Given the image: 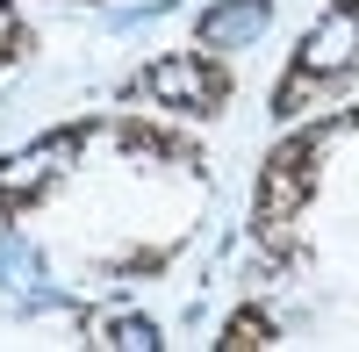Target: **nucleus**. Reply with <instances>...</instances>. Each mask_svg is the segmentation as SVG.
Here are the masks:
<instances>
[{"label": "nucleus", "mask_w": 359, "mask_h": 352, "mask_svg": "<svg viewBox=\"0 0 359 352\" xmlns=\"http://www.w3.org/2000/svg\"><path fill=\"white\" fill-rule=\"evenodd\" d=\"M352 130H359V115H352Z\"/></svg>", "instance_id": "obj_10"}, {"label": "nucleus", "mask_w": 359, "mask_h": 352, "mask_svg": "<svg viewBox=\"0 0 359 352\" xmlns=\"http://www.w3.org/2000/svg\"><path fill=\"white\" fill-rule=\"evenodd\" d=\"M338 130H345V115H323V123L287 130L273 151L259 158V180H252V238H259L266 259H280V266L302 259L294 223L309 216V201H316V187H323V151H331Z\"/></svg>", "instance_id": "obj_1"}, {"label": "nucleus", "mask_w": 359, "mask_h": 352, "mask_svg": "<svg viewBox=\"0 0 359 352\" xmlns=\"http://www.w3.org/2000/svg\"><path fill=\"white\" fill-rule=\"evenodd\" d=\"M352 79H359V0H331V8L309 22V36L294 43L287 72L273 86V115L294 123V115H309L316 101H331Z\"/></svg>", "instance_id": "obj_2"}, {"label": "nucleus", "mask_w": 359, "mask_h": 352, "mask_svg": "<svg viewBox=\"0 0 359 352\" xmlns=\"http://www.w3.org/2000/svg\"><path fill=\"white\" fill-rule=\"evenodd\" d=\"M273 338H280V324H273L259 302H245V309H237L230 324L216 331V345H273Z\"/></svg>", "instance_id": "obj_7"}, {"label": "nucleus", "mask_w": 359, "mask_h": 352, "mask_svg": "<svg viewBox=\"0 0 359 352\" xmlns=\"http://www.w3.org/2000/svg\"><path fill=\"white\" fill-rule=\"evenodd\" d=\"M115 151H123L130 165H151V172H201V144L180 137L165 123H137V115H123V123H108Z\"/></svg>", "instance_id": "obj_5"}, {"label": "nucleus", "mask_w": 359, "mask_h": 352, "mask_svg": "<svg viewBox=\"0 0 359 352\" xmlns=\"http://www.w3.org/2000/svg\"><path fill=\"white\" fill-rule=\"evenodd\" d=\"M101 137V123H57L50 137L22 144V151L0 158V223H22L29 209H43V201L72 180V165L86 158V144Z\"/></svg>", "instance_id": "obj_4"}, {"label": "nucleus", "mask_w": 359, "mask_h": 352, "mask_svg": "<svg viewBox=\"0 0 359 352\" xmlns=\"http://www.w3.org/2000/svg\"><path fill=\"white\" fill-rule=\"evenodd\" d=\"M266 15H273V0H216V8H201L194 22V43L201 50H237V43H252Z\"/></svg>", "instance_id": "obj_6"}, {"label": "nucleus", "mask_w": 359, "mask_h": 352, "mask_svg": "<svg viewBox=\"0 0 359 352\" xmlns=\"http://www.w3.org/2000/svg\"><path fill=\"white\" fill-rule=\"evenodd\" d=\"M22 50H29V29H22V15H15V0H0V65H15Z\"/></svg>", "instance_id": "obj_9"}, {"label": "nucleus", "mask_w": 359, "mask_h": 352, "mask_svg": "<svg viewBox=\"0 0 359 352\" xmlns=\"http://www.w3.org/2000/svg\"><path fill=\"white\" fill-rule=\"evenodd\" d=\"M101 345H158V324L151 316H108V324H94Z\"/></svg>", "instance_id": "obj_8"}, {"label": "nucleus", "mask_w": 359, "mask_h": 352, "mask_svg": "<svg viewBox=\"0 0 359 352\" xmlns=\"http://www.w3.org/2000/svg\"><path fill=\"white\" fill-rule=\"evenodd\" d=\"M237 94V79L223 65V50H165L151 57V65H137L123 79V101H144V108H158V115H187V123H216V115L230 108Z\"/></svg>", "instance_id": "obj_3"}]
</instances>
